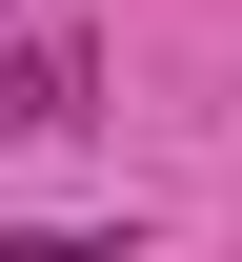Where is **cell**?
Instances as JSON below:
<instances>
[{"label":"cell","instance_id":"cell-1","mask_svg":"<svg viewBox=\"0 0 242 262\" xmlns=\"http://www.w3.org/2000/svg\"><path fill=\"white\" fill-rule=\"evenodd\" d=\"M0 121L20 141H81L101 121V61H81V40H20V61H0Z\"/></svg>","mask_w":242,"mask_h":262}]
</instances>
